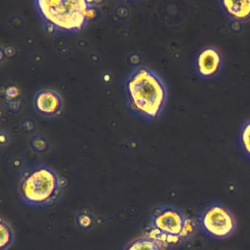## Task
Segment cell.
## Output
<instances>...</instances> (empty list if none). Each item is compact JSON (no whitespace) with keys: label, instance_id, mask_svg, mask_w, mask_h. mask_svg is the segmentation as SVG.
Instances as JSON below:
<instances>
[{"label":"cell","instance_id":"6da1fadb","mask_svg":"<svg viewBox=\"0 0 250 250\" xmlns=\"http://www.w3.org/2000/svg\"><path fill=\"white\" fill-rule=\"evenodd\" d=\"M125 91L130 110L137 116L151 120L160 115L167 100L163 78L147 66L134 68L125 80Z\"/></svg>","mask_w":250,"mask_h":250},{"label":"cell","instance_id":"7a4b0ae2","mask_svg":"<svg viewBox=\"0 0 250 250\" xmlns=\"http://www.w3.org/2000/svg\"><path fill=\"white\" fill-rule=\"evenodd\" d=\"M34 5L44 28L51 33L79 31L94 16L92 2L85 0H37Z\"/></svg>","mask_w":250,"mask_h":250},{"label":"cell","instance_id":"3957f363","mask_svg":"<svg viewBox=\"0 0 250 250\" xmlns=\"http://www.w3.org/2000/svg\"><path fill=\"white\" fill-rule=\"evenodd\" d=\"M63 185L56 171L44 164L22 172L18 194L22 203L30 207H47L54 204L62 193Z\"/></svg>","mask_w":250,"mask_h":250},{"label":"cell","instance_id":"277c9868","mask_svg":"<svg viewBox=\"0 0 250 250\" xmlns=\"http://www.w3.org/2000/svg\"><path fill=\"white\" fill-rule=\"evenodd\" d=\"M193 232V226L187 215L175 206L156 207L149 219L146 236L161 246L177 245Z\"/></svg>","mask_w":250,"mask_h":250},{"label":"cell","instance_id":"5b68a950","mask_svg":"<svg viewBox=\"0 0 250 250\" xmlns=\"http://www.w3.org/2000/svg\"><path fill=\"white\" fill-rule=\"evenodd\" d=\"M198 222L201 229L212 237H227L235 229L234 216L221 203H212L207 206L201 212Z\"/></svg>","mask_w":250,"mask_h":250},{"label":"cell","instance_id":"8992f818","mask_svg":"<svg viewBox=\"0 0 250 250\" xmlns=\"http://www.w3.org/2000/svg\"><path fill=\"white\" fill-rule=\"evenodd\" d=\"M33 105L37 112L46 117H54L61 113L62 100L61 95L52 89L38 91L33 99Z\"/></svg>","mask_w":250,"mask_h":250},{"label":"cell","instance_id":"52a82bcc","mask_svg":"<svg viewBox=\"0 0 250 250\" xmlns=\"http://www.w3.org/2000/svg\"><path fill=\"white\" fill-rule=\"evenodd\" d=\"M222 58L214 47H206L200 51L196 59V68L202 77H212L221 68Z\"/></svg>","mask_w":250,"mask_h":250},{"label":"cell","instance_id":"ba28073f","mask_svg":"<svg viewBox=\"0 0 250 250\" xmlns=\"http://www.w3.org/2000/svg\"><path fill=\"white\" fill-rule=\"evenodd\" d=\"M221 4L225 12L232 20L247 21L250 19V0H225L222 1Z\"/></svg>","mask_w":250,"mask_h":250},{"label":"cell","instance_id":"9c48e42d","mask_svg":"<svg viewBox=\"0 0 250 250\" xmlns=\"http://www.w3.org/2000/svg\"><path fill=\"white\" fill-rule=\"evenodd\" d=\"M123 250H161V247L153 239L142 236L129 242Z\"/></svg>","mask_w":250,"mask_h":250},{"label":"cell","instance_id":"30bf717a","mask_svg":"<svg viewBox=\"0 0 250 250\" xmlns=\"http://www.w3.org/2000/svg\"><path fill=\"white\" fill-rule=\"evenodd\" d=\"M14 232L8 223L0 220V250H5L12 245Z\"/></svg>","mask_w":250,"mask_h":250},{"label":"cell","instance_id":"8fae6325","mask_svg":"<svg viewBox=\"0 0 250 250\" xmlns=\"http://www.w3.org/2000/svg\"><path fill=\"white\" fill-rule=\"evenodd\" d=\"M240 141L245 152L250 156V120L243 125L240 134Z\"/></svg>","mask_w":250,"mask_h":250}]
</instances>
